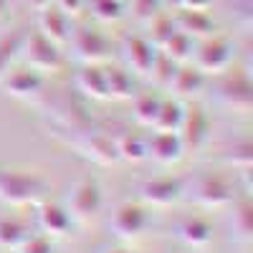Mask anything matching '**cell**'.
Listing matches in <instances>:
<instances>
[{"label":"cell","mask_w":253,"mask_h":253,"mask_svg":"<svg viewBox=\"0 0 253 253\" xmlns=\"http://www.w3.org/2000/svg\"><path fill=\"white\" fill-rule=\"evenodd\" d=\"M48 182L38 175L18 172L10 167H0V203L23 208V205H38L48 195Z\"/></svg>","instance_id":"cell-1"},{"label":"cell","mask_w":253,"mask_h":253,"mask_svg":"<svg viewBox=\"0 0 253 253\" xmlns=\"http://www.w3.org/2000/svg\"><path fill=\"white\" fill-rule=\"evenodd\" d=\"M101 205H104V195H101L99 182L86 177L71 187L69 200H66V213L71 215L74 223L86 225L101 213Z\"/></svg>","instance_id":"cell-2"},{"label":"cell","mask_w":253,"mask_h":253,"mask_svg":"<svg viewBox=\"0 0 253 253\" xmlns=\"http://www.w3.org/2000/svg\"><path fill=\"white\" fill-rule=\"evenodd\" d=\"M20 56L26 58V63L31 69H36L38 74H46V71H58L63 66V56L58 51L56 43L36 31V33H26V41H23V51Z\"/></svg>","instance_id":"cell-3"},{"label":"cell","mask_w":253,"mask_h":253,"mask_svg":"<svg viewBox=\"0 0 253 253\" xmlns=\"http://www.w3.org/2000/svg\"><path fill=\"white\" fill-rule=\"evenodd\" d=\"M193 58L200 74H223L233 61V43L220 36H208L193 51Z\"/></svg>","instance_id":"cell-4"},{"label":"cell","mask_w":253,"mask_h":253,"mask_svg":"<svg viewBox=\"0 0 253 253\" xmlns=\"http://www.w3.org/2000/svg\"><path fill=\"white\" fill-rule=\"evenodd\" d=\"M218 99L225 109L236 114H251L253 112V84L246 71H236L225 76L218 84Z\"/></svg>","instance_id":"cell-5"},{"label":"cell","mask_w":253,"mask_h":253,"mask_svg":"<svg viewBox=\"0 0 253 253\" xmlns=\"http://www.w3.org/2000/svg\"><path fill=\"white\" fill-rule=\"evenodd\" d=\"M69 41H71L74 58H79L81 63H94V66H101V63L109 58L112 46H109V41L104 38L99 31L76 28V31H71Z\"/></svg>","instance_id":"cell-6"},{"label":"cell","mask_w":253,"mask_h":253,"mask_svg":"<svg viewBox=\"0 0 253 253\" xmlns=\"http://www.w3.org/2000/svg\"><path fill=\"white\" fill-rule=\"evenodd\" d=\"M208 126H210V122H208L205 109L200 107V104H190V107L185 109L180 132H177L185 150H190V152L200 150V147L205 144V139H208Z\"/></svg>","instance_id":"cell-7"},{"label":"cell","mask_w":253,"mask_h":253,"mask_svg":"<svg viewBox=\"0 0 253 253\" xmlns=\"http://www.w3.org/2000/svg\"><path fill=\"white\" fill-rule=\"evenodd\" d=\"M147 228V210L139 203H122L112 215V230L122 241L139 238Z\"/></svg>","instance_id":"cell-8"},{"label":"cell","mask_w":253,"mask_h":253,"mask_svg":"<svg viewBox=\"0 0 253 253\" xmlns=\"http://www.w3.org/2000/svg\"><path fill=\"white\" fill-rule=\"evenodd\" d=\"M193 200L203 208H223L233 200V190L220 175H200L193 185Z\"/></svg>","instance_id":"cell-9"},{"label":"cell","mask_w":253,"mask_h":253,"mask_svg":"<svg viewBox=\"0 0 253 253\" xmlns=\"http://www.w3.org/2000/svg\"><path fill=\"white\" fill-rule=\"evenodd\" d=\"M122 53H124L126 66H129L137 76H150L155 61L160 56V51L142 36H126L124 43H122Z\"/></svg>","instance_id":"cell-10"},{"label":"cell","mask_w":253,"mask_h":253,"mask_svg":"<svg viewBox=\"0 0 253 253\" xmlns=\"http://www.w3.org/2000/svg\"><path fill=\"white\" fill-rule=\"evenodd\" d=\"M139 198L147 205L170 208L182 198V182L175 177H152L139 185Z\"/></svg>","instance_id":"cell-11"},{"label":"cell","mask_w":253,"mask_h":253,"mask_svg":"<svg viewBox=\"0 0 253 253\" xmlns=\"http://www.w3.org/2000/svg\"><path fill=\"white\" fill-rule=\"evenodd\" d=\"M0 86H3L5 94L15 96V99H33L41 94L43 89V76H41L36 69H15L8 71L3 79H0Z\"/></svg>","instance_id":"cell-12"},{"label":"cell","mask_w":253,"mask_h":253,"mask_svg":"<svg viewBox=\"0 0 253 253\" xmlns=\"http://www.w3.org/2000/svg\"><path fill=\"white\" fill-rule=\"evenodd\" d=\"M38 28L41 33H43L51 43L56 46H63V43H69V36H71V20L69 15L63 13L58 5H46V8H41V15H38Z\"/></svg>","instance_id":"cell-13"},{"label":"cell","mask_w":253,"mask_h":253,"mask_svg":"<svg viewBox=\"0 0 253 253\" xmlns=\"http://www.w3.org/2000/svg\"><path fill=\"white\" fill-rule=\"evenodd\" d=\"M76 147L86 155L89 160L99 162V165H114L119 160V152H117V144L112 137H107L104 132H89V134H84Z\"/></svg>","instance_id":"cell-14"},{"label":"cell","mask_w":253,"mask_h":253,"mask_svg":"<svg viewBox=\"0 0 253 253\" xmlns=\"http://www.w3.org/2000/svg\"><path fill=\"white\" fill-rule=\"evenodd\" d=\"M71 215L66 213V208L58 205V203H51V200H41L38 203V225L43 228L46 236H53V238H61L71 230Z\"/></svg>","instance_id":"cell-15"},{"label":"cell","mask_w":253,"mask_h":253,"mask_svg":"<svg viewBox=\"0 0 253 253\" xmlns=\"http://www.w3.org/2000/svg\"><path fill=\"white\" fill-rule=\"evenodd\" d=\"M185 155V147L175 132H157L147 142V157H152L160 165H175Z\"/></svg>","instance_id":"cell-16"},{"label":"cell","mask_w":253,"mask_h":253,"mask_svg":"<svg viewBox=\"0 0 253 253\" xmlns=\"http://www.w3.org/2000/svg\"><path fill=\"white\" fill-rule=\"evenodd\" d=\"M175 28L182 31L185 36L190 38H208L215 33V23L205 10H187V8H180V13L175 15Z\"/></svg>","instance_id":"cell-17"},{"label":"cell","mask_w":253,"mask_h":253,"mask_svg":"<svg viewBox=\"0 0 253 253\" xmlns=\"http://www.w3.org/2000/svg\"><path fill=\"white\" fill-rule=\"evenodd\" d=\"M175 233L190 248H205L210 241H213V225H210L205 218H185V220L177 223Z\"/></svg>","instance_id":"cell-18"},{"label":"cell","mask_w":253,"mask_h":253,"mask_svg":"<svg viewBox=\"0 0 253 253\" xmlns=\"http://www.w3.org/2000/svg\"><path fill=\"white\" fill-rule=\"evenodd\" d=\"M76 86L86 94L89 99H96V101H107L109 94H107V79H104V69L101 66H94V63H84L76 74Z\"/></svg>","instance_id":"cell-19"},{"label":"cell","mask_w":253,"mask_h":253,"mask_svg":"<svg viewBox=\"0 0 253 253\" xmlns=\"http://www.w3.org/2000/svg\"><path fill=\"white\" fill-rule=\"evenodd\" d=\"M203 84H205V74H200L195 66H180V69H175V74H172L170 89H172L177 96H182V99H193V96L200 94Z\"/></svg>","instance_id":"cell-20"},{"label":"cell","mask_w":253,"mask_h":253,"mask_svg":"<svg viewBox=\"0 0 253 253\" xmlns=\"http://www.w3.org/2000/svg\"><path fill=\"white\" fill-rule=\"evenodd\" d=\"M223 160L228 165H233L241 170V175L246 177V185L251 187V170H253V144L248 139H241V142H233L230 147L223 150Z\"/></svg>","instance_id":"cell-21"},{"label":"cell","mask_w":253,"mask_h":253,"mask_svg":"<svg viewBox=\"0 0 253 253\" xmlns=\"http://www.w3.org/2000/svg\"><path fill=\"white\" fill-rule=\"evenodd\" d=\"M104 79H107V94H109V99H132L134 91H137L132 74L119 69V66L104 69Z\"/></svg>","instance_id":"cell-22"},{"label":"cell","mask_w":253,"mask_h":253,"mask_svg":"<svg viewBox=\"0 0 253 253\" xmlns=\"http://www.w3.org/2000/svg\"><path fill=\"white\" fill-rule=\"evenodd\" d=\"M23 41H26V31L23 28H15L5 36H0V79H3L13 61L20 58V51H23Z\"/></svg>","instance_id":"cell-23"},{"label":"cell","mask_w":253,"mask_h":253,"mask_svg":"<svg viewBox=\"0 0 253 253\" xmlns=\"http://www.w3.org/2000/svg\"><path fill=\"white\" fill-rule=\"evenodd\" d=\"M230 228H233V238L243 246L253 241V205L251 200H241L233 208V218H230Z\"/></svg>","instance_id":"cell-24"},{"label":"cell","mask_w":253,"mask_h":253,"mask_svg":"<svg viewBox=\"0 0 253 253\" xmlns=\"http://www.w3.org/2000/svg\"><path fill=\"white\" fill-rule=\"evenodd\" d=\"M185 117V107L180 101H160V112L152 122V126L157 132H180V124Z\"/></svg>","instance_id":"cell-25"},{"label":"cell","mask_w":253,"mask_h":253,"mask_svg":"<svg viewBox=\"0 0 253 253\" xmlns=\"http://www.w3.org/2000/svg\"><path fill=\"white\" fill-rule=\"evenodd\" d=\"M167 58H170L172 63H185L193 58V51H195V38L185 36L182 31H175L170 38H167V43L160 48Z\"/></svg>","instance_id":"cell-26"},{"label":"cell","mask_w":253,"mask_h":253,"mask_svg":"<svg viewBox=\"0 0 253 253\" xmlns=\"http://www.w3.org/2000/svg\"><path fill=\"white\" fill-rule=\"evenodd\" d=\"M26 238H28V228L20 220L0 218V248L3 251H18Z\"/></svg>","instance_id":"cell-27"},{"label":"cell","mask_w":253,"mask_h":253,"mask_svg":"<svg viewBox=\"0 0 253 253\" xmlns=\"http://www.w3.org/2000/svg\"><path fill=\"white\" fill-rule=\"evenodd\" d=\"M117 144V152H119V160H126V162H142L147 157V142H142L139 137L134 134H119L114 139Z\"/></svg>","instance_id":"cell-28"},{"label":"cell","mask_w":253,"mask_h":253,"mask_svg":"<svg viewBox=\"0 0 253 253\" xmlns=\"http://www.w3.org/2000/svg\"><path fill=\"white\" fill-rule=\"evenodd\" d=\"M91 15L101 23H117L124 18V5L122 0H89Z\"/></svg>","instance_id":"cell-29"},{"label":"cell","mask_w":253,"mask_h":253,"mask_svg":"<svg viewBox=\"0 0 253 253\" xmlns=\"http://www.w3.org/2000/svg\"><path fill=\"white\" fill-rule=\"evenodd\" d=\"M160 112V99L152 94H137L134 96V119L144 126H152L155 117Z\"/></svg>","instance_id":"cell-30"},{"label":"cell","mask_w":253,"mask_h":253,"mask_svg":"<svg viewBox=\"0 0 253 253\" xmlns=\"http://www.w3.org/2000/svg\"><path fill=\"white\" fill-rule=\"evenodd\" d=\"M175 23H172V18H167V15H152V23H150V43L160 51L165 43H167V38H170L175 33Z\"/></svg>","instance_id":"cell-31"},{"label":"cell","mask_w":253,"mask_h":253,"mask_svg":"<svg viewBox=\"0 0 253 253\" xmlns=\"http://www.w3.org/2000/svg\"><path fill=\"white\" fill-rule=\"evenodd\" d=\"M175 63L167 58L165 53H160L157 56V61H155V66H152V71H150V76H152V81L157 84V86H170V81H172V74H175Z\"/></svg>","instance_id":"cell-32"},{"label":"cell","mask_w":253,"mask_h":253,"mask_svg":"<svg viewBox=\"0 0 253 253\" xmlns=\"http://www.w3.org/2000/svg\"><path fill=\"white\" fill-rule=\"evenodd\" d=\"M18 253H53V246L48 236H28L20 243Z\"/></svg>","instance_id":"cell-33"},{"label":"cell","mask_w":253,"mask_h":253,"mask_svg":"<svg viewBox=\"0 0 253 253\" xmlns=\"http://www.w3.org/2000/svg\"><path fill=\"white\" fill-rule=\"evenodd\" d=\"M162 5V0H132V13L139 18V20H147L157 15V8Z\"/></svg>","instance_id":"cell-34"},{"label":"cell","mask_w":253,"mask_h":253,"mask_svg":"<svg viewBox=\"0 0 253 253\" xmlns=\"http://www.w3.org/2000/svg\"><path fill=\"white\" fill-rule=\"evenodd\" d=\"M53 3L66 13V15H76L84 8V0H53Z\"/></svg>","instance_id":"cell-35"},{"label":"cell","mask_w":253,"mask_h":253,"mask_svg":"<svg viewBox=\"0 0 253 253\" xmlns=\"http://www.w3.org/2000/svg\"><path fill=\"white\" fill-rule=\"evenodd\" d=\"M213 0H180V8H187V10H208Z\"/></svg>","instance_id":"cell-36"},{"label":"cell","mask_w":253,"mask_h":253,"mask_svg":"<svg viewBox=\"0 0 253 253\" xmlns=\"http://www.w3.org/2000/svg\"><path fill=\"white\" fill-rule=\"evenodd\" d=\"M26 5H31V8H36V10H41V8H46V5H51L53 0H23Z\"/></svg>","instance_id":"cell-37"},{"label":"cell","mask_w":253,"mask_h":253,"mask_svg":"<svg viewBox=\"0 0 253 253\" xmlns=\"http://www.w3.org/2000/svg\"><path fill=\"white\" fill-rule=\"evenodd\" d=\"M8 10H10V0H0V23L8 18Z\"/></svg>","instance_id":"cell-38"},{"label":"cell","mask_w":253,"mask_h":253,"mask_svg":"<svg viewBox=\"0 0 253 253\" xmlns=\"http://www.w3.org/2000/svg\"><path fill=\"white\" fill-rule=\"evenodd\" d=\"M162 3H167V5H175V8H180V0H162Z\"/></svg>","instance_id":"cell-39"},{"label":"cell","mask_w":253,"mask_h":253,"mask_svg":"<svg viewBox=\"0 0 253 253\" xmlns=\"http://www.w3.org/2000/svg\"><path fill=\"white\" fill-rule=\"evenodd\" d=\"M109 253H129V251H124V248H114V251H109Z\"/></svg>","instance_id":"cell-40"}]
</instances>
